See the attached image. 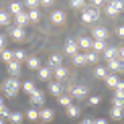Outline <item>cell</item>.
Segmentation results:
<instances>
[{"label":"cell","mask_w":124,"mask_h":124,"mask_svg":"<svg viewBox=\"0 0 124 124\" xmlns=\"http://www.w3.org/2000/svg\"><path fill=\"white\" fill-rule=\"evenodd\" d=\"M2 90H4V96L14 98V96L18 94V90H20V81H18V77H8V79L2 84Z\"/></svg>","instance_id":"obj_1"},{"label":"cell","mask_w":124,"mask_h":124,"mask_svg":"<svg viewBox=\"0 0 124 124\" xmlns=\"http://www.w3.org/2000/svg\"><path fill=\"white\" fill-rule=\"evenodd\" d=\"M124 10V2L122 0H114V2H108L106 4V14L108 16H116Z\"/></svg>","instance_id":"obj_2"},{"label":"cell","mask_w":124,"mask_h":124,"mask_svg":"<svg viewBox=\"0 0 124 124\" xmlns=\"http://www.w3.org/2000/svg\"><path fill=\"white\" fill-rule=\"evenodd\" d=\"M69 90H71V98H75V100L87 96V87L81 84H69Z\"/></svg>","instance_id":"obj_3"},{"label":"cell","mask_w":124,"mask_h":124,"mask_svg":"<svg viewBox=\"0 0 124 124\" xmlns=\"http://www.w3.org/2000/svg\"><path fill=\"white\" fill-rule=\"evenodd\" d=\"M96 18H100V10H98V8H85V10H81V20H84V23H94Z\"/></svg>","instance_id":"obj_4"},{"label":"cell","mask_w":124,"mask_h":124,"mask_svg":"<svg viewBox=\"0 0 124 124\" xmlns=\"http://www.w3.org/2000/svg\"><path fill=\"white\" fill-rule=\"evenodd\" d=\"M63 90H65V85L61 84V81H49V92H51L53 96L59 98L61 94H63Z\"/></svg>","instance_id":"obj_5"},{"label":"cell","mask_w":124,"mask_h":124,"mask_svg":"<svg viewBox=\"0 0 124 124\" xmlns=\"http://www.w3.org/2000/svg\"><path fill=\"white\" fill-rule=\"evenodd\" d=\"M108 71H112V73H120V71H124V63H122L120 59L108 61Z\"/></svg>","instance_id":"obj_6"},{"label":"cell","mask_w":124,"mask_h":124,"mask_svg":"<svg viewBox=\"0 0 124 124\" xmlns=\"http://www.w3.org/2000/svg\"><path fill=\"white\" fill-rule=\"evenodd\" d=\"M10 37H12L14 41H23L24 39V29H20V27H16V24H10Z\"/></svg>","instance_id":"obj_7"},{"label":"cell","mask_w":124,"mask_h":124,"mask_svg":"<svg viewBox=\"0 0 124 124\" xmlns=\"http://www.w3.org/2000/svg\"><path fill=\"white\" fill-rule=\"evenodd\" d=\"M104 57H106V61L118 59V47H116V45H110V47H106V49H104Z\"/></svg>","instance_id":"obj_8"},{"label":"cell","mask_w":124,"mask_h":124,"mask_svg":"<svg viewBox=\"0 0 124 124\" xmlns=\"http://www.w3.org/2000/svg\"><path fill=\"white\" fill-rule=\"evenodd\" d=\"M39 118H41V120H43L45 124H47V122H51V120L55 118V112L51 110V108H43V110L39 112Z\"/></svg>","instance_id":"obj_9"},{"label":"cell","mask_w":124,"mask_h":124,"mask_svg":"<svg viewBox=\"0 0 124 124\" xmlns=\"http://www.w3.org/2000/svg\"><path fill=\"white\" fill-rule=\"evenodd\" d=\"M6 67H8V73H10V77H18V73H20V63L18 61H10V63H6Z\"/></svg>","instance_id":"obj_10"},{"label":"cell","mask_w":124,"mask_h":124,"mask_svg":"<svg viewBox=\"0 0 124 124\" xmlns=\"http://www.w3.org/2000/svg\"><path fill=\"white\" fill-rule=\"evenodd\" d=\"M49 18H51V23H53V24H61L65 20V12H63V10H53Z\"/></svg>","instance_id":"obj_11"},{"label":"cell","mask_w":124,"mask_h":124,"mask_svg":"<svg viewBox=\"0 0 124 124\" xmlns=\"http://www.w3.org/2000/svg\"><path fill=\"white\" fill-rule=\"evenodd\" d=\"M75 53H79V49H77V43H75L73 39H69V41L65 43V55H71V57H73Z\"/></svg>","instance_id":"obj_12"},{"label":"cell","mask_w":124,"mask_h":124,"mask_svg":"<svg viewBox=\"0 0 124 124\" xmlns=\"http://www.w3.org/2000/svg\"><path fill=\"white\" fill-rule=\"evenodd\" d=\"M92 35H94V41H104L108 37V31L104 27H96L94 31H92Z\"/></svg>","instance_id":"obj_13"},{"label":"cell","mask_w":124,"mask_h":124,"mask_svg":"<svg viewBox=\"0 0 124 124\" xmlns=\"http://www.w3.org/2000/svg\"><path fill=\"white\" fill-rule=\"evenodd\" d=\"M43 102H45V96H43L41 90H37L33 96H31V104H33V106H43Z\"/></svg>","instance_id":"obj_14"},{"label":"cell","mask_w":124,"mask_h":124,"mask_svg":"<svg viewBox=\"0 0 124 124\" xmlns=\"http://www.w3.org/2000/svg\"><path fill=\"white\" fill-rule=\"evenodd\" d=\"M77 43V49H85V51H92V39H87V37H79L75 41Z\"/></svg>","instance_id":"obj_15"},{"label":"cell","mask_w":124,"mask_h":124,"mask_svg":"<svg viewBox=\"0 0 124 124\" xmlns=\"http://www.w3.org/2000/svg\"><path fill=\"white\" fill-rule=\"evenodd\" d=\"M20 87H23V90L27 92L29 96H33L35 92H37V85H35V81H31V79H27V81H23V84H20Z\"/></svg>","instance_id":"obj_16"},{"label":"cell","mask_w":124,"mask_h":124,"mask_svg":"<svg viewBox=\"0 0 124 124\" xmlns=\"http://www.w3.org/2000/svg\"><path fill=\"white\" fill-rule=\"evenodd\" d=\"M47 67L49 69H57V67H61V55H51L49 61H47Z\"/></svg>","instance_id":"obj_17"},{"label":"cell","mask_w":124,"mask_h":124,"mask_svg":"<svg viewBox=\"0 0 124 124\" xmlns=\"http://www.w3.org/2000/svg\"><path fill=\"white\" fill-rule=\"evenodd\" d=\"M14 20H16V27H20V29H24V24L29 23V14L24 12H20V14H16V16H14Z\"/></svg>","instance_id":"obj_18"},{"label":"cell","mask_w":124,"mask_h":124,"mask_svg":"<svg viewBox=\"0 0 124 124\" xmlns=\"http://www.w3.org/2000/svg\"><path fill=\"white\" fill-rule=\"evenodd\" d=\"M8 120L12 122V124H20V122L24 120V114H23V112H18V110H14V112H10Z\"/></svg>","instance_id":"obj_19"},{"label":"cell","mask_w":124,"mask_h":124,"mask_svg":"<svg viewBox=\"0 0 124 124\" xmlns=\"http://www.w3.org/2000/svg\"><path fill=\"white\" fill-rule=\"evenodd\" d=\"M65 110H67V116H69V118H77V116L81 114V108H79V106H75V104L67 106Z\"/></svg>","instance_id":"obj_20"},{"label":"cell","mask_w":124,"mask_h":124,"mask_svg":"<svg viewBox=\"0 0 124 124\" xmlns=\"http://www.w3.org/2000/svg\"><path fill=\"white\" fill-rule=\"evenodd\" d=\"M118 81H120V79H118L116 73H108V77H106V85H108V87H114V90H116V87H118Z\"/></svg>","instance_id":"obj_21"},{"label":"cell","mask_w":124,"mask_h":124,"mask_svg":"<svg viewBox=\"0 0 124 124\" xmlns=\"http://www.w3.org/2000/svg\"><path fill=\"white\" fill-rule=\"evenodd\" d=\"M71 100H73V98H71L69 94H61V96L57 98L59 106H63V108H67V106H71Z\"/></svg>","instance_id":"obj_22"},{"label":"cell","mask_w":124,"mask_h":124,"mask_svg":"<svg viewBox=\"0 0 124 124\" xmlns=\"http://www.w3.org/2000/svg\"><path fill=\"white\" fill-rule=\"evenodd\" d=\"M8 10L14 14V16H16V14H20V12H23V2H10Z\"/></svg>","instance_id":"obj_23"},{"label":"cell","mask_w":124,"mask_h":124,"mask_svg":"<svg viewBox=\"0 0 124 124\" xmlns=\"http://www.w3.org/2000/svg\"><path fill=\"white\" fill-rule=\"evenodd\" d=\"M27 14H29V23H39V20H41L39 8H37V10H27Z\"/></svg>","instance_id":"obj_24"},{"label":"cell","mask_w":124,"mask_h":124,"mask_svg":"<svg viewBox=\"0 0 124 124\" xmlns=\"http://www.w3.org/2000/svg\"><path fill=\"white\" fill-rule=\"evenodd\" d=\"M122 114H124V110H122V108L112 106V110H110V118H112V120H120V118H122Z\"/></svg>","instance_id":"obj_25"},{"label":"cell","mask_w":124,"mask_h":124,"mask_svg":"<svg viewBox=\"0 0 124 124\" xmlns=\"http://www.w3.org/2000/svg\"><path fill=\"white\" fill-rule=\"evenodd\" d=\"M14 61H18V63L27 61V51H23V49H14Z\"/></svg>","instance_id":"obj_26"},{"label":"cell","mask_w":124,"mask_h":124,"mask_svg":"<svg viewBox=\"0 0 124 124\" xmlns=\"http://www.w3.org/2000/svg\"><path fill=\"white\" fill-rule=\"evenodd\" d=\"M0 24L2 27H10V14L6 10H0Z\"/></svg>","instance_id":"obj_27"},{"label":"cell","mask_w":124,"mask_h":124,"mask_svg":"<svg viewBox=\"0 0 124 124\" xmlns=\"http://www.w3.org/2000/svg\"><path fill=\"white\" fill-rule=\"evenodd\" d=\"M0 57H2L4 63H10V61L14 59V51H8V49H4L2 53H0Z\"/></svg>","instance_id":"obj_28"},{"label":"cell","mask_w":124,"mask_h":124,"mask_svg":"<svg viewBox=\"0 0 124 124\" xmlns=\"http://www.w3.org/2000/svg\"><path fill=\"white\" fill-rule=\"evenodd\" d=\"M53 71H55V77H57L59 81H63L65 77H67V69H65L63 65H61V67H57V69H53Z\"/></svg>","instance_id":"obj_29"},{"label":"cell","mask_w":124,"mask_h":124,"mask_svg":"<svg viewBox=\"0 0 124 124\" xmlns=\"http://www.w3.org/2000/svg\"><path fill=\"white\" fill-rule=\"evenodd\" d=\"M106 49V43L104 41H92V51L98 53V51H104Z\"/></svg>","instance_id":"obj_30"},{"label":"cell","mask_w":124,"mask_h":124,"mask_svg":"<svg viewBox=\"0 0 124 124\" xmlns=\"http://www.w3.org/2000/svg\"><path fill=\"white\" fill-rule=\"evenodd\" d=\"M39 77H41V79H45V81L51 77V69H49L47 65H45V67H39Z\"/></svg>","instance_id":"obj_31"},{"label":"cell","mask_w":124,"mask_h":124,"mask_svg":"<svg viewBox=\"0 0 124 124\" xmlns=\"http://www.w3.org/2000/svg\"><path fill=\"white\" fill-rule=\"evenodd\" d=\"M94 73H96V77H102V79H106V77H108V73H110V71H108V67H100V65H98Z\"/></svg>","instance_id":"obj_32"},{"label":"cell","mask_w":124,"mask_h":124,"mask_svg":"<svg viewBox=\"0 0 124 124\" xmlns=\"http://www.w3.org/2000/svg\"><path fill=\"white\" fill-rule=\"evenodd\" d=\"M69 6L73 8V10H79V8H81V10H85V8H87L84 0H71V2H69Z\"/></svg>","instance_id":"obj_33"},{"label":"cell","mask_w":124,"mask_h":124,"mask_svg":"<svg viewBox=\"0 0 124 124\" xmlns=\"http://www.w3.org/2000/svg\"><path fill=\"white\" fill-rule=\"evenodd\" d=\"M27 65H29V69H39V67H41L37 57H27Z\"/></svg>","instance_id":"obj_34"},{"label":"cell","mask_w":124,"mask_h":124,"mask_svg":"<svg viewBox=\"0 0 124 124\" xmlns=\"http://www.w3.org/2000/svg\"><path fill=\"white\" fill-rule=\"evenodd\" d=\"M85 63H96L98 61V53H94V51H85Z\"/></svg>","instance_id":"obj_35"},{"label":"cell","mask_w":124,"mask_h":124,"mask_svg":"<svg viewBox=\"0 0 124 124\" xmlns=\"http://www.w3.org/2000/svg\"><path fill=\"white\" fill-rule=\"evenodd\" d=\"M24 118H29L31 122H35V120H37V118H39V110H35V108L31 106V110L27 112V114H24Z\"/></svg>","instance_id":"obj_36"},{"label":"cell","mask_w":124,"mask_h":124,"mask_svg":"<svg viewBox=\"0 0 124 124\" xmlns=\"http://www.w3.org/2000/svg\"><path fill=\"white\" fill-rule=\"evenodd\" d=\"M23 6H27V10H37L39 0H27V2H23Z\"/></svg>","instance_id":"obj_37"},{"label":"cell","mask_w":124,"mask_h":124,"mask_svg":"<svg viewBox=\"0 0 124 124\" xmlns=\"http://www.w3.org/2000/svg\"><path fill=\"white\" fill-rule=\"evenodd\" d=\"M73 63H75V65H84V63H85V55H84V53H75V55H73Z\"/></svg>","instance_id":"obj_38"},{"label":"cell","mask_w":124,"mask_h":124,"mask_svg":"<svg viewBox=\"0 0 124 124\" xmlns=\"http://www.w3.org/2000/svg\"><path fill=\"white\" fill-rule=\"evenodd\" d=\"M10 116V110L6 106H0V118H8Z\"/></svg>","instance_id":"obj_39"},{"label":"cell","mask_w":124,"mask_h":124,"mask_svg":"<svg viewBox=\"0 0 124 124\" xmlns=\"http://www.w3.org/2000/svg\"><path fill=\"white\" fill-rule=\"evenodd\" d=\"M100 102H102L100 96H90V106H98Z\"/></svg>","instance_id":"obj_40"},{"label":"cell","mask_w":124,"mask_h":124,"mask_svg":"<svg viewBox=\"0 0 124 124\" xmlns=\"http://www.w3.org/2000/svg\"><path fill=\"white\" fill-rule=\"evenodd\" d=\"M114 100H124V90H114Z\"/></svg>","instance_id":"obj_41"},{"label":"cell","mask_w":124,"mask_h":124,"mask_svg":"<svg viewBox=\"0 0 124 124\" xmlns=\"http://www.w3.org/2000/svg\"><path fill=\"white\" fill-rule=\"evenodd\" d=\"M39 4H41V6H45V8H49V6H53L55 2H53V0H41Z\"/></svg>","instance_id":"obj_42"},{"label":"cell","mask_w":124,"mask_h":124,"mask_svg":"<svg viewBox=\"0 0 124 124\" xmlns=\"http://www.w3.org/2000/svg\"><path fill=\"white\" fill-rule=\"evenodd\" d=\"M116 35H118L120 39H124V24H122V27H118V29H116Z\"/></svg>","instance_id":"obj_43"},{"label":"cell","mask_w":124,"mask_h":124,"mask_svg":"<svg viewBox=\"0 0 124 124\" xmlns=\"http://www.w3.org/2000/svg\"><path fill=\"white\" fill-rule=\"evenodd\" d=\"M118 59L124 63V47H118Z\"/></svg>","instance_id":"obj_44"},{"label":"cell","mask_w":124,"mask_h":124,"mask_svg":"<svg viewBox=\"0 0 124 124\" xmlns=\"http://www.w3.org/2000/svg\"><path fill=\"white\" fill-rule=\"evenodd\" d=\"M114 106H116V108H122V110H124V100H114Z\"/></svg>","instance_id":"obj_45"},{"label":"cell","mask_w":124,"mask_h":124,"mask_svg":"<svg viewBox=\"0 0 124 124\" xmlns=\"http://www.w3.org/2000/svg\"><path fill=\"white\" fill-rule=\"evenodd\" d=\"M92 124H106V120H104V118H96V120L92 118Z\"/></svg>","instance_id":"obj_46"},{"label":"cell","mask_w":124,"mask_h":124,"mask_svg":"<svg viewBox=\"0 0 124 124\" xmlns=\"http://www.w3.org/2000/svg\"><path fill=\"white\" fill-rule=\"evenodd\" d=\"M4 43H6V41H4V37L0 35V51H4Z\"/></svg>","instance_id":"obj_47"},{"label":"cell","mask_w":124,"mask_h":124,"mask_svg":"<svg viewBox=\"0 0 124 124\" xmlns=\"http://www.w3.org/2000/svg\"><path fill=\"white\" fill-rule=\"evenodd\" d=\"M79 124H92V118H84V120H81Z\"/></svg>","instance_id":"obj_48"},{"label":"cell","mask_w":124,"mask_h":124,"mask_svg":"<svg viewBox=\"0 0 124 124\" xmlns=\"http://www.w3.org/2000/svg\"><path fill=\"white\" fill-rule=\"evenodd\" d=\"M0 106H4V100H2V96H0Z\"/></svg>","instance_id":"obj_49"},{"label":"cell","mask_w":124,"mask_h":124,"mask_svg":"<svg viewBox=\"0 0 124 124\" xmlns=\"http://www.w3.org/2000/svg\"><path fill=\"white\" fill-rule=\"evenodd\" d=\"M0 124H6V122H4V120H2V118H0Z\"/></svg>","instance_id":"obj_50"},{"label":"cell","mask_w":124,"mask_h":124,"mask_svg":"<svg viewBox=\"0 0 124 124\" xmlns=\"http://www.w3.org/2000/svg\"><path fill=\"white\" fill-rule=\"evenodd\" d=\"M39 124H45V122H39Z\"/></svg>","instance_id":"obj_51"},{"label":"cell","mask_w":124,"mask_h":124,"mask_svg":"<svg viewBox=\"0 0 124 124\" xmlns=\"http://www.w3.org/2000/svg\"><path fill=\"white\" fill-rule=\"evenodd\" d=\"M0 87H2V84H0Z\"/></svg>","instance_id":"obj_52"}]
</instances>
